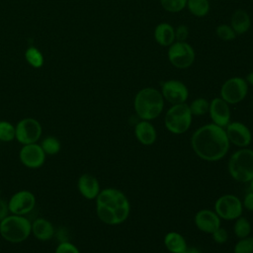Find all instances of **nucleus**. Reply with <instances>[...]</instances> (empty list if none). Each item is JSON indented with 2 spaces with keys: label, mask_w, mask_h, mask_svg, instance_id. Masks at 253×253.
Returning a JSON list of instances; mask_svg holds the SVG:
<instances>
[{
  "label": "nucleus",
  "mask_w": 253,
  "mask_h": 253,
  "mask_svg": "<svg viewBox=\"0 0 253 253\" xmlns=\"http://www.w3.org/2000/svg\"><path fill=\"white\" fill-rule=\"evenodd\" d=\"M229 145L224 127L212 123L197 128L191 137V146L196 155L209 162L222 159L227 154Z\"/></svg>",
  "instance_id": "obj_1"
},
{
  "label": "nucleus",
  "mask_w": 253,
  "mask_h": 253,
  "mask_svg": "<svg viewBox=\"0 0 253 253\" xmlns=\"http://www.w3.org/2000/svg\"><path fill=\"white\" fill-rule=\"evenodd\" d=\"M98 218L108 225H118L126 221L130 212L128 199L119 189L106 188L96 198Z\"/></svg>",
  "instance_id": "obj_2"
},
{
  "label": "nucleus",
  "mask_w": 253,
  "mask_h": 253,
  "mask_svg": "<svg viewBox=\"0 0 253 253\" xmlns=\"http://www.w3.org/2000/svg\"><path fill=\"white\" fill-rule=\"evenodd\" d=\"M164 102L159 90L153 87H145L135 94L133 109L140 120L152 121L161 115L164 109Z\"/></svg>",
  "instance_id": "obj_3"
},
{
  "label": "nucleus",
  "mask_w": 253,
  "mask_h": 253,
  "mask_svg": "<svg viewBox=\"0 0 253 253\" xmlns=\"http://www.w3.org/2000/svg\"><path fill=\"white\" fill-rule=\"evenodd\" d=\"M32 234V221L26 215L10 213L0 221V235L9 243H22Z\"/></svg>",
  "instance_id": "obj_4"
},
{
  "label": "nucleus",
  "mask_w": 253,
  "mask_h": 253,
  "mask_svg": "<svg viewBox=\"0 0 253 253\" xmlns=\"http://www.w3.org/2000/svg\"><path fill=\"white\" fill-rule=\"evenodd\" d=\"M227 169L233 180L249 183L253 179V149L243 147L233 152L228 159Z\"/></svg>",
  "instance_id": "obj_5"
},
{
  "label": "nucleus",
  "mask_w": 253,
  "mask_h": 253,
  "mask_svg": "<svg viewBox=\"0 0 253 253\" xmlns=\"http://www.w3.org/2000/svg\"><path fill=\"white\" fill-rule=\"evenodd\" d=\"M193 115L186 103L171 105L164 117V125L168 131L173 134L186 132L192 124Z\"/></svg>",
  "instance_id": "obj_6"
},
{
  "label": "nucleus",
  "mask_w": 253,
  "mask_h": 253,
  "mask_svg": "<svg viewBox=\"0 0 253 253\" xmlns=\"http://www.w3.org/2000/svg\"><path fill=\"white\" fill-rule=\"evenodd\" d=\"M167 58L171 65L178 69L191 67L196 59L194 47L187 42H174L167 50Z\"/></svg>",
  "instance_id": "obj_7"
},
{
  "label": "nucleus",
  "mask_w": 253,
  "mask_h": 253,
  "mask_svg": "<svg viewBox=\"0 0 253 253\" xmlns=\"http://www.w3.org/2000/svg\"><path fill=\"white\" fill-rule=\"evenodd\" d=\"M248 89L249 85L245 78L233 76L222 83L219 91V97L229 105H236L246 98Z\"/></svg>",
  "instance_id": "obj_8"
},
{
  "label": "nucleus",
  "mask_w": 253,
  "mask_h": 253,
  "mask_svg": "<svg viewBox=\"0 0 253 253\" xmlns=\"http://www.w3.org/2000/svg\"><path fill=\"white\" fill-rule=\"evenodd\" d=\"M15 139L22 145L36 143L42 134V126L41 123L34 118H24L20 120L16 126Z\"/></svg>",
  "instance_id": "obj_9"
},
{
  "label": "nucleus",
  "mask_w": 253,
  "mask_h": 253,
  "mask_svg": "<svg viewBox=\"0 0 253 253\" xmlns=\"http://www.w3.org/2000/svg\"><path fill=\"white\" fill-rule=\"evenodd\" d=\"M214 211L220 219L234 220L242 215V202L238 197L232 194L222 195L214 203Z\"/></svg>",
  "instance_id": "obj_10"
},
{
  "label": "nucleus",
  "mask_w": 253,
  "mask_h": 253,
  "mask_svg": "<svg viewBox=\"0 0 253 253\" xmlns=\"http://www.w3.org/2000/svg\"><path fill=\"white\" fill-rule=\"evenodd\" d=\"M36 196L29 190H20L14 193L8 200L9 211L12 214L27 215L35 209Z\"/></svg>",
  "instance_id": "obj_11"
},
{
  "label": "nucleus",
  "mask_w": 253,
  "mask_h": 253,
  "mask_svg": "<svg viewBox=\"0 0 253 253\" xmlns=\"http://www.w3.org/2000/svg\"><path fill=\"white\" fill-rule=\"evenodd\" d=\"M160 92L164 101L171 105L186 103L189 98V89L185 83L177 79H169L161 83Z\"/></svg>",
  "instance_id": "obj_12"
},
{
  "label": "nucleus",
  "mask_w": 253,
  "mask_h": 253,
  "mask_svg": "<svg viewBox=\"0 0 253 253\" xmlns=\"http://www.w3.org/2000/svg\"><path fill=\"white\" fill-rule=\"evenodd\" d=\"M45 158L46 154L38 142L22 145L19 151L20 162L30 169L41 168L44 164Z\"/></svg>",
  "instance_id": "obj_13"
},
{
  "label": "nucleus",
  "mask_w": 253,
  "mask_h": 253,
  "mask_svg": "<svg viewBox=\"0 0 253 253\" xmlns=\"http://www.w3.org/2000/svg\"><path fill=\"white\" fill-rule=\"evenodd\" d=\"M229 143L243 148L250 145L252 141V133L249 127L241 122H229V124L224 127Z\"/></svg>",
  "instance_id": "obj_14"
},
{
  "label": "nucleus",
  "mask_w": 253,
  "mask_h": 253,
  "mask_svg": "<svg viewBox=\"0 0 253 253\" xmlns=\"http://www.w3.org/2000/svg\"><path fill=\"white\" fill-rule=\"evenodd\" d=\"M209 114L211 123L218 126L225 127L230 122L231 114L229 104L220 97H215L210 102Z\"/></svg>",
  "instance_id": "obj_15"
},
{
  "label": "nucleus",
  "mask_w": 253,
  "mask_h": 253,
  "mask_svg": "<svg viewBox=\"0 0 253 253\" xmlns=\"http://www.w3.org/2000/svg\"><path fill=\"white\" fill-rule=\"evenodd\" d=\"M194 222L199 230L211 234L220 226V217L214 211L204 209L197 211L194 216Z\"/></svg>",
  "instance_id": "obj_16"
},
{
  "label": "nucleus",
  "mask_w": 253,
  "mask_h": 253,
  "mask_svg": "<svg viewBox=\"0 0 253 253\" xmlns=\"http://www.w3.org/2000/svg\"><path fill=\"white\" fill-rule=\"evenodd\" d=\"M77 189L86 200H96L101 191L99 180L89 173H84L78 178Z\"/></svg>",
  "instance_id": "obj_17"
},
{
  "label": "nucleus",
  "mask_w": 253,
  "mask_h": 253,
  "mask_svg": "<svg viewBox=\"0 0 253 253\" xmlns=\"http://www.w3.org/2000/svg\"><path fill=\"white\" fill-rule=\"evenodd\" d=\"M134 135L138 142L143 145H151L156 141L157 132L150 121L140 120L134 126Z\"/></svg>",
  "instance_id": "obj_18"
},
{
  "label": "nucleus",
  "mask_w": 253,
  "mask_h": 253,
  "mask_svg": "<svg viewBox=\"0 0 253 253\" xmlns=\"http://www.w3.org/2000/svg\"><path fill=\"white\" fill-rule=\"evenodd\" d=\"M32 234L40 241H48L55 235V228L48 219L38 217L32 221Z\"/></svg>",
  "instance_id": "obj_19"
},
{
  "label": "nucleus",
  "mask_w": 253,
  "mask_h": 253,
  "mask_svg": "<svg viewBox=\"0 0 253 253\" xmlns=\"http://www.w3.org/2000/svg\"><path fill=\"white\" fill-rule=\"evenodd\" d=\"M153 37L160 46L168 47L175 42V28L167 22L159 23L154 28Z\"/></svg>",
  "instance_id": "obj_20"
},
{
  "label": "nucleus",
  "mask_w": 253,
  "mask_h": 253,
  "mask_svg": "<svg viewBox=\"0 0 253 253\" xmlns=\"http://www.w3.org/2000/svg\"><path fill=\"white\" fill-rule=\"evenodd\" d=\"M231 28L237 36L247 33L251 27V18L243 9H237L233 12L230 18Z\"/></svg>",
  "instance_id": "obj_21"
},
{
  "label": "nucleus",
  "mask_w": 253,
  "mask_h": 253,
  "mask_svg": "<svg viewBox=\"0 0 253 253\" xmlns=\"http://www.w3.org/2000/svg\"><path fill=\"white\" fill-rule=\"evenodd\" d=\"M164 245L171 253H183L188 247L185 237L177 231H169L165 234Z\"/></svg>",
  "instance_id": "obj_22"
},
{
  "label": "nucleus",
  "mask_w": 253,
  "mask_h": 253,
  "mask_svg": "<svg viewBox=\"0 0 253 253\" xmlns=\"http://www.w3.org/2000/svg\"><path fill=\"white\" fill-rule=\"evenodd\" d=\"M186 8L193 16L203 18L209 14L211 4L209 0H187Z\"/></svg>",
  "instance_id": "obj_23"
},
{
  "label": "nucleus",
  "mask_w": 253,
  "mask_h": 253,
  "mask_svg": "<svg viewBox=\"0 0 253 253\" xmlns=\"http://www.w3.org/2000/svg\"><path fill=\"white\" fill-rule=\"evenodd\" d=\"M24 57L26 62L33 68H41L44 63V56L42 52L36 46L31 45L27 47L24 52Z\"/></svg>",
  "instance_id": "obj_24"
},
{
  "label": "nucleus",
  "mask_w": 253,
  "mask_h": 253,
  "mask_svg": "<svg viewBox=\"0 0 253 253\" xmlns=\"http://www.w3.org/2000/svg\"><path fill=\"white\" fill-rule=\"evenodd\" d=\"M40 145L42 146L43 152L49 156H52V155H55L57 154L60 149H61V142L60 140L53 136V135H48V136H45L44 138L42 139V141L40 142Z\"/></svg>",
  "instance_id": "obj_25"
},
{
  "label": "nucleus",
  "mask_w": 253,
  "mask_h": 253,
  "mask_svg": "<svg viewBox=\"0 0 253 253\" xmlns=\"http://www.w3.org/2000/svg\"><path fill=\"white\" fill-rule=\"evenodd\" d=\"M234 224H233V232L235 234L236 237H238L239 239L247 237L250 235L251 232V223L250 221L240 215L239 217H237L236 219H234Z\"/></svg>",
  "instance_id": "obj_26"
},
{
  "label": "nucleus",
  "mask_w": 253,
  "mask_h": 253,
  "mask_svg": "<svg viewBox=\"0 0 253 253\" xmlns=\"http://www.w3.org/2000/svg\"><path fill=\"white\" fill-rule=\"evenodd\" d=\"M15 137H16L15 125L5 120L0 121V141L11 142L15 140Z\"/></svg>",
  "instance_id": "obj_27"
},
{
  "label": "nucleus",
  "mask_w": 253,
  "mask_h": 253,
  "mask_svg": "<svg viewBox=\"0 0 253 253\" xmlns=\"http://www.w3.org/2000/svg\"><path fill=\"white\" fill-rule=\"evenodd\" d=\"M189 108H190V111H191L193 117L194 116H196V117L204 116L207 113H209L210 102L206 98L199 97L191 102V104L189 105Z\"/></svg>",
  "instance_id": "obj_28"
},
{
  "label": "nucleus",
  "mask_w": 253,
  "mask_h": 253,
  "mask_svg": "<svg viewBox=\"0 0 253 253\" xmlns=\"http://www.w3.org/2000/svg\"><path fill=\"white\" fill-rule=\"evenodd\" d=\"M161 7L169 13H179L186 8L187 0H159Z\"/></svg>",
  "instance_id": "obj_29"
},
{
  "label": "nucleus",
  "mask_w": 253,
  "mask_h": 253,
  "mask_svg": "<svg viewBox=\"0 0 253 253\" xmlns=\"http://www.w3.org/2000/svg\"><path fill=\"white\" fill-rule=\"evenodd\" d=\"M215 34L218 39L224 42H231L236 38V34L230 25L220 24L215 28Z\"/></svg>",
  "instance_id": "obj_30"
},
{
  "label": "nucleus",
  "mask_w": 253,
  "mask_h": 253,
  "mask_svg": "<svg viewBox=\"0 0 253 253\" xmlns=\"http://www.w3.org/2000/svg\"><path fill=\"white\" fill-rule=\"evenodd\" d=\"M233 253H253V236L239 239L234 245Z\"/></svg>",
  "instance_id": "obj_31"
},
{
  "label": "nucleus",
  "mask_w": 253,
  "mask_h": 253,
  "mask_svg": "<svg viewBox=\"0 0 253 253\" xmlns=\"http://www.w3.org/2000/svg\"><path fill=\"white\" fill-rule=\"evenodd\" d=\"M54 253H80V250L72 242L68 240H62L55 247Z\"/></svg>",
  "instance_id": "obj_32"
},
{
  "label": "nucleus",
  "mask_w": 253,
  "mask_h": 253,
  "mask_svg": "<svg viewBox=\"0 0 253 253\" xmlns=\"http://www.w3.org/2000/svg\"><path fill=\"white\" fill-rule=\"evenodd\" d=\"M212 239L215 243L217 244H223L227 241L228 239V233L227 230L224 229L223 227L219 226L217 229H215L212 233H211Z\"/></svg>",
  "instance_id": "obj_33"
},
{
  "label": "nucleus",
  "mask_w": 253,
  "mask_h": 253,
  "mask_svg": "<svg viewBox=\"0 0 253 253\" xmlns=\"http://www.w3.org/2000/svg\"><path fill=\"white\" fill-rule=\"evenodd\" d=\"M189 37V28L186 25H179L175 28V42H187Z\"/></svg>",
  "instance_id": "obj_34"
},
{
  "label": "nucleus",
  "mask_w": 253,
  "mask_h": 253,
  "mask_svg": "<svg viewBox=\"0 0 253 253\" xmlns=\"http://www.w3.org/2000/svg\"><path fill=\"white\" fill-rule=\"evenodd\" d=\"M243 209H246L247 211H253V192H248L242 201Z\"/></svg>",
  "instance_id": "obj_35"
},
{
  "label": "nucleus",
  "mask_w": 253,
  "mask_h": 253,
  "mask_svg": "<svg viewBox=\"0 0 253 253\" xmlns=\"http://www.w3.org/2000/svg\"><path fill=\"white\" fill-rule=\"evenodd\" d=\"M9 214H10V211L8 208V201H5L0 198V221Z\"/></svg>",
  "instance_id": "obj_36"
},
{
  "label": "nucleus",
  "mask_w": 253,
  "mask_h": 253,
  "mask_svg": "<svg viewBox=\"0 0 253 253\" xmlns=\"http://www.w3.org/2000/svg\"><path fill=\"white\" fill-rule=\"evenodd\" d=\"M245 80H246V82L248 83V85H250V86L253 87V70H252L251 72H249V73L246 75Z\"/></svg>",
  "instance_id": "obj_37"
},
{
  "label": "nucleus",
  "mask_w": 253,
  "mask_h": 253,
  "mask_svg": "<svg viewBox=\"0 0 253 253\" xmlns=\"http://www.w3.org/2000/svg\"><path fill=\"white\" fill-rule=\"evenodd\" d=\"M183 253H202V251L197 247H187Z\"/></svg>",
  "instance_id": "obj_38"
},
{
  "label": "nucleus",
  "mask_w": 253,
  "mask_h": 253,
  "mask_svg": "<svg viewBox=\"0 0 253 253\" xmlns=\"http://www.w3.org/2000/svg\"><path fill=\"white\" fill-rule=\"evenodd\" d=\"M249 184H250V191L253 192V179L249 182Z\"/></svg>",
  "instance_id": "obj_39"
},
{
  "label": "nucleus",
  "mask_w": 253,
  "mask_h": 253,
  "mask_svg": "<svg viewBox=\"0 0 253 253\" xmlns=\"http://www.w3.org/2000/svg\"><path fill=\"white\" fill-rule=\"evenodd\" d=\"M0 198H1V188H0Z\"/></svg>",
  "instance_id": "obj_40"
},
{
  "label": "nucleus",
  "mask_w": 253,
  "mask_h": 253,
  "mask_svg": "<svg viewBox=\"0 0 253 253\" xmlns=\"http://www.w3.org/2000/svg\"><path fill=\"white\" fill-rule=\"evenodd\" d=\"M168 253H171V252H168Z\"/></svg>",
  "instance_id": "obj_41"
}]
</instances>
